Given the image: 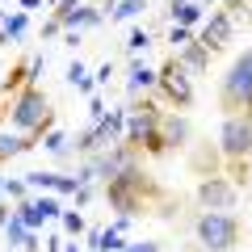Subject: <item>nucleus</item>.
<instances>
[{
  "instance_id": "1",
  "label": "nucleus",
  "mask_w": 252,
  "mask_h": 252,
  "mask_svg": "<svg viewBox=\"0 0 252 252\" xmlns=\"http://www.w3.org/2000/svg\"><path fill=\"white\" fill-rule=\"evenodd\" d=\"M101 193H105L109 210H118V219L152 215L156 202L164 206V215H168V219L177 215V210H172V202H168V189H164L152 172H143V164H139V168H130V172H122V177H114V181H105V185H101Z\"/></svg>"
},
{
  "instance_id": "2",
  "label": "nucleus",
  "mask_w": 252,
  "mask_h": 252,
  "mask_svg": "<svg viewBox=\"0 0 252 252\" xmlns=\"http://www.w3.org/2000/svg\"><path fill=\"white\" fill-rule=\"evenodd\" d=\"M4 109H9V122H13L17 135H34L42 143L46 130H55V109H51V101H46V93H42L38 80H26L4 101Z\"/></svg>"
},
{
  "instance_id": "3",
  "label": "nucleus",
  "mask_w": 252,
  "mask_h": 252,
  "mask_svg": "<svg viewBox=\"0 0 252 252\" xmlns=\"http://www.w3.org/2000/svg\"><path fill=\"white\" fill-rule=\"evenodd\" d=\"M248 152H252V114H227L219 126V156H223V177L235 189L248 185Z\"/></svg>"
},
{
  "instance_id": "4",
  "label": "nucleus",
  "mask_w": 252,
  "mask_h": 252,
  "mask_svg": "<svg viewBox=\"0 0 252 252\" xmlns=\"http://www.w3.org/2000/svg\"><path fill=\"white\" fill-rule=\"evenodd\" d=\"M219 109L227 114H252V46H244L231 67L219 80Z\"/></svg>"
},
{
  "instance_id": "5",
  "label": "nucleus",
  "mask_w": 252,
  "mask_h": 252,
  "mask_svg": "<svg viewBox=\"0 0 252 252\" xmlns=\"http://www.w3.org/2000/svg\"><path fill=\"white\" fill-rule=\"evenodd\" d=\"M193 235H198L202 252H231L244 240V219L235 210H202L193 219Z\"/></svg>"
},
{
  "instance_id": "6",
  "label": "nucleus",
  "mask_w": 252,
  "mask_h": 252,
  "mask_svg": "<svg viewBox=\"0 0 252 252\" xmlns=\"http://www.w3.org/2000/svg\"><path fill=\"white\" fill-rule=\"evenodd\" d=\"M156 97H160L164 105H172L177 114L193 105V76L177 63V55H168V59L156 67Z\"/></svg>"
},
{
  "instance_id": "7",
  "label": "nucleus",
  "mask_w": 252,
  "mask_h": 252,
  "mask_svg": "<svg viewBox=\"0 0 252 252\" xmlns=\"http://www.w3.org/2000/svg\"><path fill=\"white\" fill-rule=\"evenodd\" d=\"M193 202H198L202 210H235V202H240V189L231 185V181L223 177V172H215V177H202L198 189H193Z\"/></svg>"
},
{
  "instance_id": "8",
  "label": "nucleus",
  "mask_w": 252,
  "mask_h": 252,
  "mask_svg": "<svg viewBox=\"0 0 252 252\" xmlns=\"http://www.w3.org/2000/svg\"><path fill=\"white\" fill-rule=\"evenodd\" d=\"M231 34H235V21H231V13H227V9H215V13L206 17V26L198 30V38H193V42H198L206 55H219L227 42H231Z\"/></svg>"
},
{
  "instance_id": "9",
  "label": "nucleus",
  "mask_w": 252,
  "mask_h": 252,
  "mask_svg": "<svg viewBox=\"0 0 252 252\" xmlns=\"http://www.w3.org/2000/svg\"><path fill=\"white\" fill-rule=\"evenodd\" d=\"M160 135H164V147H168V156H172V152H181V147H189V139H193V126H189L185 114H168V109H164V118H160Z\"/></svg>"
},
{
  "instance_id": "10",
  "label": "nucleus",
  "mask_w": 252,
  "mask_h": 252,
  "mask_svg": "<svg viewBox=\"0 0 252 252\" xmlns=\"http://www.w3.org/2000/svg\"><path fill=\"white\" fill-rule=\"evenodd\" d=\"M156 93V67H147V63H130V76H126V97L139 101V97H152Z\"/></svg>"
},
{
  "instance_id": "11",
  "label": "nucleus",
  "mask_w": 252,
  "mask_h": 252,
  "mask_svg": "<svg viewBox=\"0 0 252 252\" xmlns=\"http://www.w3.org/2000/svg\"><path fill=\"white\" fill-rule=\"evenodd\" d=\"M34 147H38V139H34V135H17V130H0V164L17 160V156L34 152Z\"/></svg>"
},
{
  "instance_id": "12",
  "label": "nucleus",
  "mask_w": 252,
  "mask_h": 252,
  "mask_svg": "<svg viewBox=\"0 0 252 252\" xmlns=\"http://www.w3.org/2000/svg\"><path fill=\"white\" fill-rule=\"evenodd\" d=\"M26 80H34V59H17V63L9 67V76L0 80V101H9Z\"/></svg>"
},
{
  "instance_id": "13",
  "label": "nucleus",
  "mask_w": 252,
  "mask_h": 252,
  "mask_svg": "<svg viewBox=\"0 0 252 252\" xmlns=\"http://www.w3.org/2000/svg\"><path fill=\"white\" fill-rule=\"evenodd\" d=\"M172 55H177V63H181V67H185L189 76H202V72H206V67H210V55L202 51L198 42H185V46H181V51H172Z\"/></svg>"
},
{
  "instance_id": "14",
  "label": "nucleus",
  "mask_w": 252,
  "mask_h": 252,
  "mask_svg": "<svg viewBox=\"0 0 252 252\" xmlns=\"http://www.w3.org/2000/svg\"><path fill=\"white\" fill-rule=\"evenodd\" d=\"M89 244H93V252H122V231L118 227H93L89 231Z\"/></svg>"
},
{
  "instance_id": "15",
  "label": "nucleus",
  "mask_w": 252,
  "mask_h": 252,
  "mask_svg": "<svg viewBox=\"0 0 252 252\" xmlns=\"http://www.w3.org/2000/svg\"><path fill=\"white\" fill-rule=\"evenodd\" d=\"M26 30H30V13H4V21H0V46H9V42H17V38H26Z\"/></svg>"
},
{
  "instance_id": "16",
  "label": "nucleus",
  "mask_w": 252,
  "mask_h": 252,
  "mask_svg": "<svg viewBox=\"0 0 252 252\" xmlns=\"http://www.w3.org/2000/svg\"><path fill=\"white\" fill-rule=\"evenodd\" d=\"M215 164H219V152L210 143L193 152V172H198V177H215Z\"/></svg>"
},
{
  "instance_id": "17",
  "label": "nucleus",
  "mask_w": 252,
  "mask_h": 252,
  "mask_svg": "<svg viewBox=\"0 0 252 252\" xmlns=\"http://www.w3.org/2000/svg\"><path fill=\"white\" fill-rule=\"evenodd\" d=\"M143 9H147V0H118V9H109V26H118V21H130V17H139Z\"/></svg>"
},
{
  "instance_id": "18",
  "label": "nucleus",
  "mask_w": 252,
  "mask_h": 252,
  "mask_svg": "<svg viewBox=\"0 0 252 252\" xmlns=\"http://www.w3.org/2000/svg\"><path fill=\"white\" fill-rule=\"evenodd\" d=\"M202 13H206V4H198V0H189V4H181V9H172V26H193V21H202Z\"/></svg>"
},
{
  "instance_id": "19",
  "label": "nucleus",
  "mask_w": 252,
  "mask_h": 252,
  "mask_svg": "<svg viewBox=\"0 0 252 252\" xmlns=\"http://www.w3.org/2000/svg\"><path fill=\"white\" fill-rule=\"evenodd\" d=\"M26 235H30V227L21 223L17 215H9V223H4V231H0V240H9V248H21V244H26Z\"/></svg>"
},
{
  "instance_id": "20",
  "label": "nucleus",
  "mask_w": 252,
  "mask_h": 252,
  "mask_svg": "<svg viewBox=\"0 0 252 252\" xmlns=\"http://www.w3.org/2000/svg\"><path fill=\"white\" fill-rule=\"evenodd\" d=\"M55 181H59V172H26V189H42V193H55Z\"/></svg>"
},
{
  "instance_id": "21",
  "label": "nucleus",
  "mask_w": 252,
  "mask_h": 252,
  "mask_svg": "<svg viewBox=\"0 0 252 252\" xmlns=\"http://www.w3.org/2000/svg\"><path fill=\"white\" fill-rule=\"evenodd\" d=\"M147 46H152V34H147V30H130V38H126V55H130V59H139Z\"/></svg>"
},
{
  "instance_id": "22",
  "label": "nucleus",
  "mask_w": 252,
  "mask_h": 252,
  "mask_svg": "<svg viewBox=\"0 0 252 252\" xmlns=\"http://www.w3.org/2000/svg\"><path fill=\"white\" fill-rule=\"evenodd\" d=\"M59 223H63V231L72 235V240H80V235H84V215H80V210H63Z\"/></svg>"
},
{
  "instance_id": "23",
  "label": "nucleus",
  "mask_w": 252,
  "mask_h": 252,
  "mask_svg": "<svg viewBox=\"0 0 252 252\" xmlns=\"http://www.w3.org/2000/svg\"><path fill=\"white\" fill-rule=\"evenodd\" d=\"M42 147H46V152H55V156H72V147H67V135H63V130H46V135H42Z\"/></svg>"
},
{
  "instance_id": "24",
  "label": "nucleus",
  "mask_w": 252,
  "mask_h": 252,
  "mask_svg": "<svg viewBox=\"0 0 252 252\" xmlns=\"http://www.w3.org/2000/svg\"><path fill=\"white\" fill-rule=\"evenodd\" d=\"M67 80H72V84H76V89H80V93H93V80H89V67H84L80 59H76L72 67H67Z\"/></svg>"
},
{
  "instance_id": "25",
  "label": "nucleus",
  "mask_w": 252,
  "mask_h": 252,
  "mask_svg": "<svg viewBox=\"0 0 252 252\" xmlns=\"http://www.w3.org/2000/svg\"><path fill=\"white\" fill-rule=\"evenodd\" d=\"M122 252H164V244L160 240H126Z\"/></svg>"
},
{
  "instance_id": "26",
  "label": "nucleus",
  "mask_w": 252,
  "mask_h": 252,
  "mask_svg": "<svg viewBox=\"0 0 252 252\" xmlns=\"http://www.w3.org/2000/svg\"><path fill=\"white\" fill-rule=\"evenodd\" d=\"M168 42H172V51H181L185 42H193V34H189L185 26H172V30H168Z\"/></svg>"
},
{
  "instance_id": "27",
  "label": "nucleus",
  "mask_w": 252,
  "mask_h": 252,
  "mask_svg": "<svg viewBox=\"0 0 252 252\" xmlns=\"http://www.w3.org/2000/svg\"><path fill=\"white\" fill-rule=\"evenodd\" d=\"M4 193H9L13 202H26V198H30V189H26V181H4Z\"/></svg>"
},
{
  "instance_id": "28",
  "label": "nucleus",
  "mask_w": 252,
  "mask_h": 252,
  "mask_svg": "<svg viewBox=\"0 0 252 252\" xmlns=\"http://www.w3.org/2000/svg\"><path fill=\"white\" fill-rule=\"evenodd\" d=\"M59 34H63V30H59V21L51 17V21H46V26H42V42H51V38H59Z\"/></svg>"
},
{
  "instance_id": "29",
  "label": "nucleus",
  "mask_w": 252,
  "mask_h": 252,
  "mask_svg": "<svg viewBox=\"0 0 252 252\" xmlns=\"http://www.w3.org/2000/svg\"><path fill=\"white\" fill-rule=\"evenodd\" d=\"M109 76H114V63H105V67H97V80H93V89H97V84H109Z\"/></svg>"
},
{
  "instance_id": "30",
  "label": "nucleus",
  "mask_w": 252,
  "mask_h": 252,
  "mask_svg": "<svg viewBox=\"0 0 252 252\" xmlns=\"http://www.w3.org/2000/svg\"><path fill=\"white\" fill-rule=\"evenodd\" d=\"M38 244H42V240H38V231H30L26 244H21V252H38Z\"/></svg>"
},
{
  "instance_id": "31",
  "label": "nucleus",
  "mask_w": 252,
  "mask_h": 252,
  "mask_svg": "<svg viewBox=\"0 0 252 252\" xmlns=\"http://www.w3.org/2000/svg\"><path fill=\"white\" fill-rule=\"evenodd\" d=\"M38 4H42V9H46V0H21V13H30V9H38Z\"/></svg>"
},
{
  "instance_id": "32",
  "label": "nucleus",
  "mask_w": 252,
  "mask_h": 252,
  "mask_svg": "<svg viewBox=\"0 0 252 252\" xmlns=\"http://www.w3.org/2000/svg\"><path fill=\"white\" fill-rule=\"evenodd\" d=\"M9 215H13V210L4 206V202H0V231H4V223H9Z\"/></svg>"
},
{
  "instance_id": "33",
  "label": "nucleus",
  "mask_w": 252,
  "mask_h": 252,
  "mask_svg": "<svg viewBox=\"0 0 252 252\" xmlns=\"http://www.w3.org/2000/svg\"><path fill=\"white\" fill-rule=\"evenodd\" d=\"M63 252H80V244H76V240H72V244H63Z\"/></svg>"
},
{
  "instance_id": "34",
  "label": "nucleus",
  "mask_w": 252,
  "mask_h": 252,
  "mask_svg": "<svg viewBox=\"0 0 252 252\" xmlns=\"http://www.w3.org/2000/svg\"><path fill=\"white\" fill-rule=\"evenodd\" d=\"M248 185H252V152H248Z\"/></svg>"
},
{
  "instance_id": "35",
  "label": "nucleus",
  "mask_w": 252,
  "mask_h": 252,
  "mask_svg": "<svg viewBox=\"0 0 252 252\" xmlns=\"http://www.w3.org/2000/svg\"><path fill=\"white\" fill-rule=\"evenodd\" d=\"M168 4H172V9H181V4H189V0H168Z\"/></svg>"
},
{
  "instance_id": "36",
  "label": "nucleus",
  "mask_w": 252,
  "mask_h": 252,
  "mask_svg": "<svg viewBox=\"0 0 252 252\" xmlns=\"http://www.w3.org/2000/svg\"><path fill=\"white\" fill-rule=\"evenodd\" d=\"M0 198H4V177H0Z\"/></svg>"
},
{
  "instance_id": "37",
  "label": "nucleus",
  "mask_w": 252,
  "mask_h": 252,
  "mask_svg": "<svg viewBox=\"0 0 252 252\" xmlns=\"http://www.w3.org/2000/svg\"><path fill=\"white\" fill-rule=\"evenodd\" d=\"M0 21H4V4H0Z\"/></svg>"
},
{
  "instance_id": "38",
  "label": "nucleus",
  "mask_w": 252,
  "mask_h": 252,
  "mask_svg": "<svg viewBox=\"0 0 252 252\" xmlns=\"http://www.w3.org/2000/svg\"><path fill=\"white\" fill-rule=\"evenodd\" d=\"M210 4H219V0H206V9H210Z\"/></svg>"
}]
</instances>
